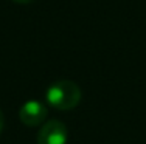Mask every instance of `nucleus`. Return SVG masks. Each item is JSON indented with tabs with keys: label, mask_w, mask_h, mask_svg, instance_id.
Segmentation results:
<instances>
[{
	"label": "nucleus",
	"mask_w": 146,
	"mask_h": 144,
	"mask_svg": "<svg viewBox=\"0 0 146 144\" xmlns=\"http://www.w3.org/2000/svg\"><path fill=\"white\" fill-rule=\"evenodd\" d=\"M81 88L70 79H59L48 85L45 99L56 110H70L81 102Z\"/></svg>",
	"instance_id": "nucleus-1"
},
{
	"label": "nucleus",
	"mask_w": 146,
	"mask_h": 144,
	"mask_svg": "<svg viewBox=\"0 0 146 144\" xmlns=\"http://www.w3.org/2000/svg\"><path fill=\"white\" fill-rule=\"evenodd\" d=\"M68 130L65 124L58 119L44 122L37 133V144H67Z\"/></svg>",
	"instance_id": "nucleus-2"
},
{
	"label": "nucleus",
	"mask_w": 146,
	"mask_h": 144,
	"mask_svg": "<svg viewBox=\"0 0 146 144\" xmlns=\"http://www.w3.org/2000/svg\"><path fill=\"white\" fill-rule=\"evenodd\" d=\"M47 105L36 99H30V101L23 102L19 108V119L28 127H36V126L44 124L47 119Z\"/></svg>",
	"instance_id": "nucleus-3"
},
{
	"label": "nucleus",
	"mask_w": 146,
	"mask_h": 144,
	"mask_svg": "<svg viewBox=\"0 0 146 144\" xmlns=\"http://www.w3.org/2000/svg\"><path fill=\"white\" fill-rule=\"evenodd\" d=\"M3 126H5V118H3V112H2V108H0V133H2V130H3Z\"/></svg>",
	"instance_id": "nucleus-4"
},
{
	"label": "nucleus",
	"mask_w": 146,
	"mask_h": 144,
	"mask_svg": "<svg viewBox=\"0 0 146 144\" xmlns=\"http://www.w3.org/2000/svg\"><path fill=\"white\" fill-rule=\"evenodd\" d=\"M16 2H20V3H30V2H33V0H16Z\"/></svg>",
	"instance_id": "nucleus-5"
}]
</instances>
